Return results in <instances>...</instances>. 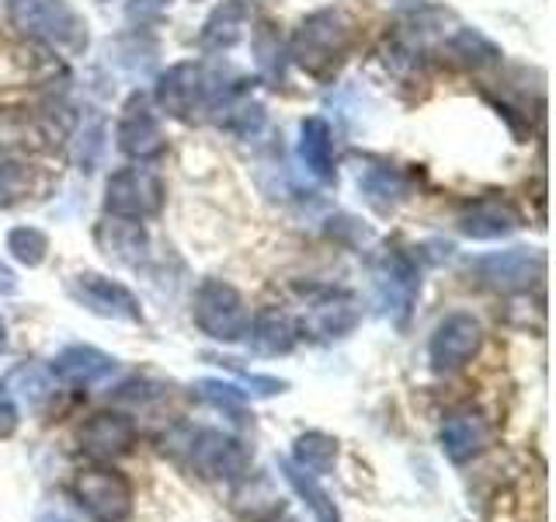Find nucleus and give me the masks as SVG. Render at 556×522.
I'll return each instance as SVG.
<instances>
[{
  "label": "nucleus",
  "instance_id": "obj_29",
  "mask_svg": "<svg viewBox=\"0 0 556 522\" xmlns=\"http://www.w3.org/2000/svg\"><path fill=\"white\" fill-rule=\"evenodd\" d=\"M219 365H226V370H233V373L240 376V387H251L248 394H254V397H275V394L289 390V383H286V380H278V376H261V373H248V370H240L237 359H223Z\"/></svg>",
  "mask_w": 556,
  "mask_h": 522
},
{
  "label": "nucleus",
  "instance_id": "obj_11",
  "mask_svg": "<svg viewBox=\"0 0 556 522\" xmlns=\"http://www.w3.org/2000/svg\"><path fill=\"white\" fill-rule=\"evenodd\" d=\"M376 278V300L387 318L396 324L407 321V313L414 310L417 293H421V269L407 251H387L372 269Z\"/></svg>",
  "mask_w": 556,
  "mask_h": 522
},
{
  "label": "nucleus",
  "instance_id": "obj_30",
  "mask_svg": "<svg viewBox=\"0 0 556 522\" xmlns=\"http://www.w3.org/2000/svg\"><path fill=\"white\" fill-rule=\"evenodd\" d=\"M22 425V414H17V400L11 394L8 383H0V439H11Z\"/></svg>",
  "mask_w": 556,
  "mask_h": 522
},
{
  "label": "nucleus",
  "instance_id": "obj_16",
  "mask_svg": "<svg viewBox=\"0 0 556 522\" xmlns=\"http://www.w3.org/2000/svg\"><path fill=\"white\" fill-rule=\"evenodd\" d=\"M118 359L101 352L94 345H70L63 352L52 359V376L70 383V387H98L109 376H115Z\"/></svg>",
  "mask_w": 556,
  "mask_h": 522
},
{
  "label": "nucleus",
  "instance_id": "obj_31",
  "mask_svg": "<svg viewBox=\"0 0 556 522\" xmlns=\"http://www.w3.org/2000/svg\"><path fill=\"white\" fill-rule=\"evenodd\" d=\"M11 293H17V275L11 265L0 261V296H11Z\"/></svg>",
  "mask_w": 556,
  "mask_h": 522
},
{
  "label": "nucleus",
  "instance_id": "obj_9",
  "mask_svg": "<svg viewBox=\"0 0 556 522\" xmlns=\"http://www.w3.org/2000/svg\"><path fill=\"white\" fill-rule=\"evenodd\" d=\"M70 296L84 307L98 313L104 321H122V324H143V303H139V296L115 283V278L101 275V272H77L70 278Z\"/></svg>",
  "mask_w": 556,
  "mask_h": 522
},
{
  "label": "nucleus",
  "instance_id": "obj_13",
  "mask_svg": "<svg viewBox=\"0 0 556 522\" xmlns=\"http://www.w3.org/2000/svg\"><path fill=\"white\" fill-rule=\"evenodd\" d=\"M483 345V327L473 313L456 310L439 321L434 335L428 341V362L434 373H456L480 352Z\"/></svg>",
  "mask_w": 556,
  "mask_h": 522
},
{
  "label": "nucleus",
  "instance_id": "obj_27",
  "mask_svg": "<svg viewBox=\"0 0 556 522\" xmlns=\"http://www.w3.org/2000/svg\"><path fill=\"white\" fill-rule=\"evenodd\" d=\"M452 52L469 63V66H494L501 60V49L486 39V35L473 32V28H459L456 39H452Z\"/></svg>",
  "mask_w": 556,
  "mask_h": 522
},
{
  "label": "nucleus",
  "instance_id": "obj_19",
  "mask_svg": "<svg viewBox=\"0 0 556 522\" xmlns=\"http://www.w3.org/2000/svg\"><path fill=\"white\" fill-rule=\"evenodd\" d=\"M248 25H251L248 0H223V4L205 17V25L199 32V46L205 52H223L243 39Z\"/></svg>",
  "mask_w": 556,
  "mask_h": 522
},
{
  "label": "nucleus",
  "instance_id": "obj_18",
  "mask_svg": "<svg viewBox=\"0 0 556 522\" xmlns=\"http://www.w3.org/2000/svg\"><path fill=\"white\" fill-rule=\"evenodd\" d=\"M300 161L317 182L330 185L338 178L334 167V139H330V122L324 115H306L300 122Z\"/></svg>",
  "mask_w": 556,
  "mask_h": 522
},
{
  "label": "nucleus",
  "instance_id": "obj_6",
  "mask_svg": "<svg viewBox=\"0 0 556 522\" xmlns=\"http://www.w3.org/2000/svg\"><path fill=\"white\" fill-rule=\"evenodd\" d=\"M74 501L94 522H126L132 515V481L115 467H84L74 474Z\"/></svg>",
  "mask_w": 556,
  "mask_h": 522
},
{
  "label": "nucleus",
  "instance_id": "obj_8",
  "mask_svg": "<svg viewBox=\"0 0 556 522\" xmlns=\"http://www.w3.org/2000/svg\"><path fill=\"white\" fill-rule=\"evenodd\" d=\"M164 209V182L150 167H122L104 182V213L115 220H150Z\"/></svg>",
  "mask_w": 556,
  "mask_h": 522
},
{
  "label": "nucleus",
  "instance_id": "obj_26",
  "mask_svg": "<svg viewBox=\"0 0 556 522\" xmlns=\"http://www.w3.org/2000/svg\"><path fill=\"white\" fill-rule=\"evenodd\" d=\"M8 251L14 261H22L28 269H39L49 254V237L39 226H14L8 234Z\"/></svg>",
  "mask_w": 556,
  "mask_h": 522
},
{
  "label": "nucleus",
  "instance_id": "obj_22",
  "mask_svg": "<svg viewBox=\"0 0 556 522\" xmlns=\"http://www.w3.org/2000/svg\"><path fill=\"white\" fill-rule=\"evenodd\" d=\"M358 188H362L365 202L376 206L379 213H390L396 202H404L410 196V182L396 167H387V164L365 167L358 174Z\"/></svg>",
  "mask_w": 556,
  "mask_h": 522
},
{
  "label": "nucleus",
  "instance_id": "obj_24",
  "mask_svg": "<svg viewBox=\"0 0 556 522\" xmlns=\"http://www.w3.org/2000/svg\"><path fill=\"white\" fill-rule=\"evenodd\" d=\"M278 470L286 474V481H289L292 492L309 505L313 519H317V522H344L341 512H338V505H334V498H330V495L324 492V487L317 484V477L306 474V470H300L292 460H282V463H278Z\"/></svg>",
  "mask_w": 556,
  "mask_h": 522
},
{
  "label": "nucleus",
  "instance_id": "obj_3",
  "mask_svg": "<svg viewBox=\"0 0 556 522\" xmlns=\"http://www.w3.org/2000/svg\"><path fill=\"white\" fill-rule=\"evenodd\" d=\"M355 25L341 8H320L309 17H303L300 28L292 35L289 57L300 63L309 77H327L334 74L338 63L352 49Z\"/></svg>",
  "mask_w": 556,
  "mask_h": 522
},
{
  "label": "nucleus",
  "instance_id": "obj_21",
  "mask_svg": "<svg viewBox=\"0 0 556 522\" xmlns=\"http://www.w3.org/2000/svg\"><path fill=\"white\" fill-rule=\"evenodd\" d=\"M98 244L101 251L122 261V265H139V258L147 251V234L136 220H104L98 226Z\"/></svg>",
  "mask_w": 556,
  "mask_h": 522
},
{
  "label": "nucleus",
  "instance_id": "obj_12",
  "mask_svg": "<svg viewBox=\"0 0 556 522\" xmlns=\"http://www.w3.org/2000/svg\"><path fill=\"white\" fill-rule=\"evenodd\" d=\"M115 144L118 150L129 157V161H156L167 150V139L161 129V119H156L153 104L143 91L129 95V101L122 104L118 126H115Z\"/></svg>",
  "mask_w": 556,
  "mask_h": 522
},
{
  "label": "nucleus",
  "instance_id": "obj_25",
  "mask_svg": "<svg viewBox=\"0 0 556 522\" xmlns=\"http://www.w3.org/2000/svg\"><path fill=\"white\" fill-rule=\"evenodd\" d=\"M199 397L205 400V405H213L216 411L223 414H233L237 422H243V414H248V400L251 394L240 390L237 383H223V380H199L195 383Z\"/></svg>",
  "mask_w": 556,
  "mask_h": 522
},
{
  "label": "nucleus",
  "instance_id": "obj_10",
  "mask_svg": "<svg viewBox=\"0 0 556 522\" xmlns=\"http://www.w3.org/2000/svg\"><path fill=\"white\" fill-rule=\"evenodd\" d=\"M362 321V307L352 293L344 289H330V286H313L306 289V310L300 327L309 338L317 341H334L352 335Z\"/></svg>",
  "mask_w": 556,
  "mask_h": 522
},
{
  "label": "nucleus",
  "instance_id": "obj_23",
  "mask_svg": "<svg viewBox=\"0 0 556 522\" xmlns=\"http://www.w3.org/2000/svg\"><path fill=\"white\" fill-rule=\"evenodd\" d=\"M338 439L327 432H303L292 443V463L313 477H327L338 467Z\"/></svg>",
  "mask_w": 556,
  "mask_h": 522
},
{
  "label": "nucleus",
  "instance_id": "obj_20",
  "mask_svg": "<svg viewBox=\"0 0 556 522\" xmlns=\"http://www.w3.org/2000/svg\"><path fill=\"white\" fill-rule=\"evenodd\" d=\"M295 341H300V327L292 324L286 310H261L257 318H251L248 327V345L257 356H289Z\"/></svg>",
  "mask_w": 556,
  "mask_h": 522
},
{
  "label": "nucleus",
  "instance_id": "obj_34",
  "mask_svg": "<svg viewBox=\"0 0 556 522\" xmlns=\"http://www.w3.org/2000/svg\"><path fill=\"white\" fill-rule=\"evenodd\" d=\"M289 522H292V519H289Z\"/></svg>",
  "mask_w": 556,
  "mask_h": 522
},
{
  "label": "nucleus",
  "instance_id": "obj_32",
  "mask_svg": "<svg viewBox=\"0 0 556 522\" xmlns=\"http://www.w3.org/2000/svg\"><path fill=\"white\" fill-rule=\"evenodd\" d=\"M8 345H11V341H8V324H4V318H0V356L8 352Z\"/></svg>",
  "mask_w": 556,
  "mask_h": 522
},
{
  "label": "nucleus",
  "instance_id": "obj_7",
  "mask_svg": "<svg viewBox=\"0 0 556 522\" xmlns=\"http://www.w3.org/2000/svg\"><path fill=\"white\" fill-rule=\"evenodd\" d=\"M469 275L477 286L494 293H526L546 275V254L539 248H508L494 254H480L469 261Z\"/></svg>",
  "mask_w": 556,
  "mask_h": 522
},
{
  "label": "nucleus",
  "instance_id": "obj_2",
  "mask_svg": "<svg viewBox=\"0 0 556 522\" xmlns=\"http://www.w3.org/2000/svg\"><path fill=\"white\" fill-rule=\"evenodd\" d=\"M164 452L205 481H243L251 470V449L233 435L202 425H178L164 435Z\"/></svg>",
  "mask_w": 556,
  "mask_h": 522
},
{
  "label": "nucleus",
  "instance_id": "obj_1",
  "mask_svg": "<svg viewBox=\"0 0 556 522\" xmlns=\"http://www.w3.org/2000/svg\"><path fill=\"white\" fill-rule=\"evenodd\" d=\"M243 84L240 77H223V70L208 66V63H174L164 70L161 80H156V104L161 112H167L178 122H233L248 104H243Z\"/></svg>",
  "mask_w": 556,
  "mask_h": 522
},
{
  "label": "nucleus",
  "instance_id": "obj_28",
  "mask_svg": "<svg viewBox=\"0 0 556 522\" xmlns=\"http://www.w3.org/2000/svg\"><path fill=\"white\" fill-rule=\"evenodd\" d=\"M31 191V167L17 161H0V206H14L28 199Z\"/></svg>",
  "mask_w": 556,
  "mask_h": 522
},
{
  "label": "nucleus",
  "instance_id": "obj_5",
  "mask_svg": "<svg viewBox=\"0 0 556 522\" xmlns=\"http://www.w3.org/2000/svg\"><path fill=\"white\" fill-rule=\"evenodd\" d=\"M191 318H195L205 338L233 345V341L248 338L251 307L240 296V289H233L230 283H223V278H205V283L195 289V300H191Z\"/></svg>",
  "mask_w": 556,
  "mask_h": 522
},
{
  "label": "nucleus",
  "instance_id": "obj_14",
  "mask_svg": "<svg viewBox=\"0 0 556 522\" xmlns=\"http://www.w3.org/2000/svg\"><path fill=\"white\" fill-rule=\"evenodd\" d=\"M77 443L94 460L126 457L136 446V422L122 411H98L77 428Z\"/></svg>",
  "mask_w": 556,
  "mask_h": 522
},
{
  "label": "nucleus",
  "instance_id": "obj_17",
  "mask_svg": "<svg viewBox=\"0 0 556 522\" xmlns=\"http://www.w3.org/2000/svg\"><path fill=\"white\" fill-rule=\"evenodd\" d=\"M521 226V213L508 199H477L459 213V231L473 240H501Z\"/></svg>",
  "mask_w": 556,
  "mask_h": 522
},
{
  "label": "nucleus",
  "instance_id": "obj_33",
  "mask_svg": "<svg viewBox=\"0 0 556 522\" xmlns=\"http://www.w3.org/2000/svg\"><path fill=\"white\" fill-rule=\"evenodd\" d=\"M35 522H66L60 512H46V515H39V519H35Z\"/></svg>",
  "mask_w": 556,
  "mask_h": 522
},
{
  "label": "nucleus",
  "instance_id": "obj_4",
  "mask_svg": "<svg viewBox=\"0 0 556 522\" xmlns=\"http://www.w3.org/2000/svg\"><path fill=\"white\" fill-rule=\"evenodd\" d=\"M8 22L17 35L60 52L87 49V25L66 0H11Z\"/></svg>",
  "mask_w": 556,
  "mask_h": 522
},
{
  "label": "nucleus",
  "instance_id": "obj_15",
  "mask_svg": "<svg viewBox=\"0 0 556 522\" xmlns=\"http://www.w3.org/2000/svg\"><path fill=\"white\" fill-rule=\"evenodd\" d=\"M491 435H494L491 422H486L480 411L459 408L442 422L439 443H442V452L452 463H469V460H477L486 446H491Z\"/></svg>",
  "mask_w": 556,
  "mask_h": 522
}]
</instances>
